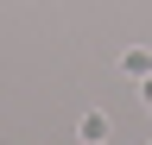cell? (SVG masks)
<instances>
[{"instance_id":"obj_3","label":"cell","mask_w":152,"mask_h":145,"mask_svg":"<svg viewBox=\"0 0 152 145\" xmlns=\"http://www.w3.org/2000/svg\"><path fill=\"white\" fill-rule=\"evenodd\" d=\"M83 145H108V139H83Z\"/></svg>"},{"instance_id":"obj_4","label":"cell","mask_w":152,"mask_h":145,"mask_svg":"<svg viewBox=\"0 0 152 145\" xmlns=\"http://www.w3.org/2000/svg\"><path fill=\"white\" fill-rule=\"evenodd\" d=\"M146 107H152V101H146Z\"/></svg>"},{"instance_id":"obj_1","label":"cell","mask_w":152,"mask_h":145,"mask_svg":"<svg viewBox=\"0 0 152 145\" xmlns=\"http://www.w3.org/2000/svg\"><path fill=\"white\" fill-rule=\"evenodd\" d=\"M121 76H133V82L152 76V50H146V44H127V50H121Z\"/></svg>"},{"instance_id":"obj_2","label":"cell","mask_w":152,"mask_h":145,"mask_svg":"<svg viewBox=\"0 0 152 145\" xmlns=\"http://www.w3.org/2000/svg\"><path fill=\"white\" fill-rule=\"evenodd\" d=\"M108 133H114V126H108V114H102V107H89V114L76 120V139H108Z\"/></svg>"}]
</instances>
